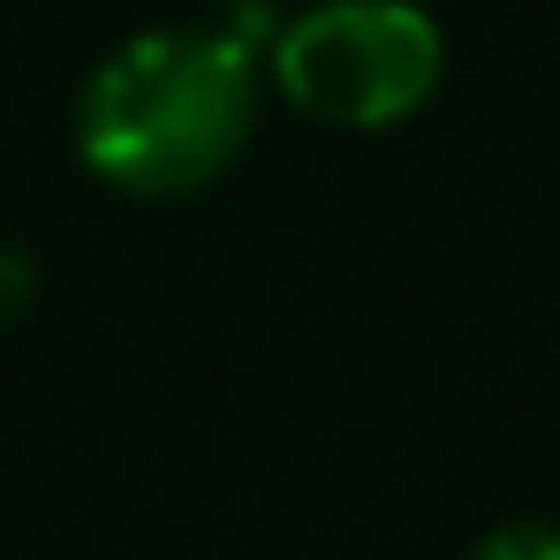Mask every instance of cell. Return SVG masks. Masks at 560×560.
Segmentation results:
<instances>
[{
	"label": "cell",
	"instance_id": "3957f363",
	"mask_svg": "<svg viewBox=\"0 0 560 560\" xmlns=\"http://www.w3.org/2000/svg\"><path fill=\"white\" fill-rule=\"evenodd\" d=\"M469 560H560V530L553 523H508V530L477 538Z\"/></svg>",
	"mask_w": 560,
	"mask_h": 560
},
{
	"label": "cell",
	"instance_id": "7a4b0ae2",
	"mask_svg": "<svg viewBox=\"0 0 560 560\" xmlns=\"http://www.w3.org/2000/svg\"><path fill=\"white\" fill-rule=\"evenodd\" d=\"M440 84V31L409 0H326L280 38V92L334 129H386Z\"/></svg>",
	"mask_w": 560,
	"mask_h": 560
},
{
	"label": "cell",
	"instance_id": "6da1fadb",
	"mask_svg": "<svg viewBox=\"0 0 560 560\" xmlns=\"http://www.w3.org/2000/svg\"><path fill=\"white\" fill-rule=\"evenodd\" d=\"M258 84L228 31H144L114 46L77 98V144L129 197H189L250 137Z\"/></svg>",
	"mask_w": 560,
	"mask_h": 560
},
{
	"label": "cell",
	"instance_id": "277c9868",
	"mask_svg": "<svg viewBox=\"0 0 560 560\" xmlns=\"http://www.w3.org/2000/svg\"><path fill=\"white\" fill-rule=\"evenodd\" d=\"M31 303H38V273H31V258H23L15 243H0V326H15Z\"/></svg>",
	"mask_w": 560,
	"mask_h": 560
}]
</instances>
